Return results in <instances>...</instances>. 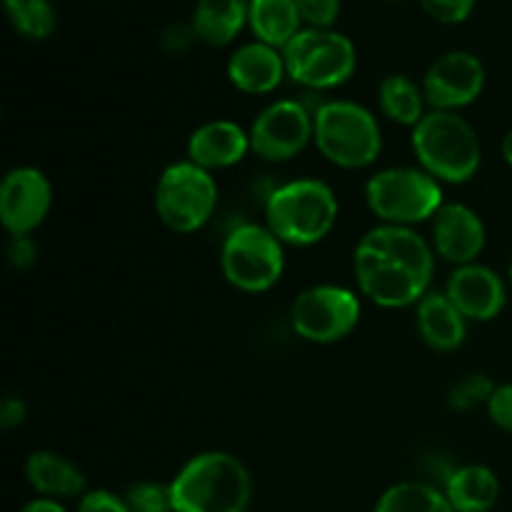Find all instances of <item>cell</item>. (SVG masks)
<instances>
[{"label": "cell", "mask_w": 512, "mask_h": 512, "mask_svg": "<svg viewBox=\"0 0 512 512\" xmlns=\"http://www.w3.org/2000/svg\"><path fill=\"white\" fill-rule=\"evenodd\" d=\"M430 240L405 225H375L360 238L353 253V275L360 295L380 308L418 305L430 293L435 273Z\"/></svg>", "instance_id": "cell-1"}, {"label": "cell", "mask_w": 512, "mask_h": 512, "mask_svg": "<svg viewBox=\"0 0 512 512\" xmlns=\"http://www.w3.org/2000/svg\"><path fill=\"white\" fill-rule=\"evenodd\" d=\"M170 495L175 512H248L253 478L235 455L205 450L170 480Z\"/></svg>", "instance_id": "cell-2"}, {"label": "cell", "mask_w": 512, "mask_h": 512, "mask_svg": "<svg viewBox=\"0 0 512 512\" xmlns=\"http://www.w3.org/2000/svg\"><path fill=\"white\" fill-rule=\"evenodd\" d=\"M410 145L418 168L433 175L438 183H468L483 163V145L478 133L460 113L430 110L410 130Z\"/></svg>", "instance_id": "cell-3"}, {"label": "cell", "mask_w": 512, "mask_h": 512, "mask_svg": "<svg viewBox=\"0 0 512 512\" xmlns=\"http://www.w3.org/2000/svg\"><path fill=\"white\" fill-rule=\"evenodd\" d=\"M338 198L318 178H298L275 188L265 200V225L283 245L310 248L338 223Z\"/></svg>", "instance_id": "cell-4"}, {"label": "cell", "mask_w": 512, "mask_h": 512, "mask_svg": "<svg viewBox=\"0 0 512 512\" xmlns=\"http://www.w3.org/2000/svg\"><path fill=\"white\" fill-rule=\"evenodd\" d=\"M315 148L343 170L368 168L383 150V133L368 108L350 100H325L315 108Z\"/></svg>", "instance_id": "cell-5"}, {"label": "cell", "mask_w": 512, "mask_h": 512, "mask_svg": "<svg viewBox=\"0 0 512 512\" xmlns=\"http://www.w3.org/2000/svg\"><path fill=\"white\" fill-rule=\"evenodd\" d=\"M368 210L385 225H413L433 220L445 205L443 183L423 168H385L365 183Z\"/></svg>", "instance_id": "cell-6"}, {"label": "cell", "mask_w": 512, "mask_h": 512, "mask_svg": "<svg viewBox=\"0 0 512 512\" xmlns=\"http://www.w3.org/2000/svg\"><path fill=\"white\" fill-rule=\"evenodd\" d=\"M288 78L308 90H333L348 83L358 53L348 35L330 28H303L283 48Z\"/></svg>", "instance_id": "cell-7"}, {"label": "cell", "mask_w": 512, "mask_h": 512, "mask_svg": "<svg viewBox=\"0 0 512 512\" xmlns=\"http://www.w3.org/2000/svg\"><path fill=\"white\" fill-rule=\"evenodd\" d=\"M220 270L235 290L268 293L285 273V245L268 225L243 223L225 235Z\"/></svg>", "instance_id": "cell-8"}, {"label": "cell", "mask_w": 512, "mask_h": 512, "mask_svg": "<svg viewBox=\"0 0 512 512\" xmlns=\"http://www.w3.org/2000/svg\"><path fill=\"white\" fill-rule=\"evenodd\" d=\"M155 215L173 233H195L218 208V183L213 173L190 160H178L160 173L155 185Z\"/></svg>", "instance_id": "cell-9"}, {"label": "cell", "mask_w": 512, "mask_h": 512, "mask_svg": "<svg viewBox=\"0 0 512 512\" xmlns=\"http://www.w3.org/2000/svg\"><path fill=\"white\" fill-rule=\"evenodd\" d=\"M363 305L355 290L343 285H313L295 295L290 325L298 338L313 345H333L348 338L360 323Z\"/></svg>", "instance_id": "cell-10"}, {"label": "cell", "mask_w": 512, "mask_h": 512, "mask_svg": "<svg viewBox=\"0 0 512 512\" xmlns=\"http://www.w3.org/2000/svg\"><path fill=\"white\" fill-rule=\"evenodd\" d=\"M313 113L303 100H275L265 105L248 130L253 153L268 163L293 160L315 138Z\"/></svg>", "instance_id": "cell-11"}, {"label": "cell", "mask_w": 512, "mask_h": 512, "mask_svg": "<svg viewBox=\"0 0 512 512\" xmlns=\"http://www.w3.org/2000/svg\"><path fill=\"white\" fill-rule=\"evenodd\" d=\"M485 90V65L468 50H450L433 60L423 78V93L430 110L460 113Z\"/></svg>", "instance_id": "cell-12"}, {"label": "cell", "mask_w": 512, "mask_h": 512, "mask_svg": "<svg viewBox=\"0 0 512 512\" xmlns=\"http://www.w3.org/2000/svg\"><path fill=\"white\" fill-rule=\"evenodd\" d=\"M53 205V185L43 170L18 165L0 183V223L8 235H33Z\"/></svg>", "instance_id": "cell-13"}, {"label": "cell", "mask_w": 512, "mask_h": 512, "mask_svg": "<svg viewBox=\"0 0 512 512\" xmlns=\"http://www.w3.org/2000/svg\"><path fill=\"white\" fill-rule=\"evenodd\" d=\"M445 295L470 323H488L508 305V283L498 270L483 263H470L450 273Z\"/></svg>", "instance_id": "cell-14"}, {"label": "cell", "mask_w": 512, "mask_h": 512, "mask_svg": "<svg viewBox=\"0 0 512 512\" xmlns=\"http://www.w3.org/2000/svg\"><path fill=\"white\" fill-rule=\"evenodd\" d=\"M430 223H433L430 245L438 258L455 268L478 263L488 243V230H485L483 218L470 205L445 203Z\"/></svg>", "instance_id": "cell-15"}, {"label": "cell", "mask_w": 512, "mask_h": 512, "mask_svg": "<svg viewBox=\"0 0 512 512\" xmlns=\"http://www.w3.org/2000/svg\"><path fill=\"white\" fill-rule=\"evenodd\" d=\"M253 153L250 133L235 120H210L195 128L188 138V160L203 170H228Z\"/></svg>", "instance_id": "cell-16"}, {"label": "cell", "mask_w": 512, "mask_h": 512, "mask_svg": "<svg viewBox=\"0 0 512 512\" xmlns=\"http://www.w3.org/2000/svg\"><path fill=\"white\" fill-rule=\"evenodd\" d=\"M285 75L288 70H285L283 50L260 40L240 45L228 58V80L240 93L268 95L283 83Z\"/></svg>", "instance_id": "cell-17"}, {"label": "cell", "mask_w": 512, "mask_h": 512, "mask_svg": "<svg viewBox=\"0 0 512 512\" xmlns=\"http://www.w3.org/2000/svg\"><path fill=\"white\" fill-rule=\"evenodd\" d=\"M470 320L453 305V300L438 290H430L418 305H415V325H418L420 340L438 353H453L465 343Z\"/></svg>", "instance_id": "cell-18"}, {"label": "cell", "mask_w": 512, "mask_h": 512, "mask_svg": "<svg viewBox=\"0 0 512 512\" xmlns=\"http://www.w3.org/2000/svg\"><path fill=\"white\" fill-rule=\"evenodd\" d=\"M25 478L30 488L48 500H65V498H83L85 475L78 465L65 455L53 453V450H35L25 460Z\"/></svg>", "instance_id": "cell-19"}, {"label": "cell", "mask_w": 512, "mask_h": 512, "mask_svg": "<svg viewBox=\"0 0 512 512\" xmlns=\"http://www.w3.org/2000/svg\"><path fill=\"white\" fill-rule=\"evenodd\" d=\"M443 493L455 512H490L500 500V478L488 465L470 463L448 473Z\"/></svg>", "instance_id": "cell-20"}, {"label": "cell", "mask_w": 512, "mask_h": 512, "mask_svg": "<svg viewBox=\"0 0 512 512\" xmlns=\"http://www.w3.org/2000/svg\"><path fill=\"white\" fill-rule=\"evenodd\" d=\"M250 18V0H198L193 10L195 35L210 48L233 43Z\"/></svg>", "instance_id": "cell-21"}, {"label": "cell", "mask_w": 512, "mask_h": 512, "mask_svg": "<svg viewBox=\"0 0 512 512\" xmlns=\"http://www.w3.org/2000/svg\"><path fill=\"white\" fill-rule=\"evenodd\" d=\"M250 28L260 43L283 50L300 33V10L295 0H250Z\"/></svg>", "instance_id": "cell-22"}, {"label": "cell", "mask_w": 512, "mask_h": 512, "mask_svg": "<svg viewBox=\"0 0 512 512\" xmlns=\"http://www.w3.org/2000/svg\"><path fill=\"white\" fill-rule=\"evenodd\" d=\"M378 105L390 123L403 125V128L410 130L430 113L423 85H418L413 78L400 73L388 75V78L380 83Z\"/></svg>", "instance_id": "cell-23"}, {"label": "cell", "mask_w": 512, "mask_h": 512, "mask_svg": "<svg viewBox=\"0 0 512 512\" xmlns=\"http://www.w3.org/2000/svg\"><path fill=\"white\" fill-rule=\"evenodd\" d=\"M373 512H455L443 488L425 480H403L385 490Z\"/></svg>", "instance_id": "cell-24"}, {"label": "cell", "mask_w": 512, "mask_h": 512, "mask_svg": "<svg viewBox=\"0 0 512 512\" xmlns=\"http://www.w3.org/2000/svg\"><path fill=\"white\" fill-rule=\"evenodd\" d=\"M10 25L30 40H45L55 33V10L50 0H3Z\"/></svg>", "instance_id": "cell-25"}, {"label": "cell", "mask_w": 512, "mask_h": 512, "mask_svg": "<svg viewBox=\"0 0 512 512\" xmlns=\"http://www.w3.org/2000/svg\"><path fill=\"white\" fill-rule=\"evenodd\" d=\"M495 388H498V385L490 380V375L485 373L465 375V378L458 380V383L453 385V390H450L448 405L455 410V413H470V410L488 408Z\"/></svg>", "instance_id": "cell-26"}, {"label": "cell", "mask_w": 512, "mask_h": 512, "mask_svg": "<svg viewBox=\"0 0 512 512\" xmlns=\"http://www.w3.org/2000/svg\"><path fill=\"white\" fill-rule=\"evenodd\" d=\"M125 503H128L130 512H175L173 510V495H170V483H143L130 485L128 493L123 495Z\"/></svg>", "instance_id": "cell-27"}, {"label": "cell", "mask_w": 512, "mask_h": 512, "mask_svg": "<svg viewBox=\"0 0 512 512\" xmlns=\"http://www.w3.org/2000/svg\"><path fill=\"white\" fill-rule=\"evenodd\" d=\"M420 8L443 25H458L470 18L475 0H420Z\"/></svg>", "instance_id": "cell-28"}, {"label": "cell", "mask_w": 512, "mask_h": 512, "mask_svg": "<svg viewBox=\"0 0 512 512\" xmlns=\"http://www.w3.org/2000/svg\"><path fill=\"white\" fill-rule=\"evenodd\" d=\"M303 23L310 28H330L340 15V0H295Z\"/></svg>", "instance_id": "cell-29"}, {"label": "cell", "mask_w": 512, "mask_h": 512, "mask_svg": "<svg viewBox=\"0 0 512 512\" xmlns=\"http://www.w3.org/2000/svg\"><path fill=\"white\" fill-rule=\"evenodd\" d=\"M485 410H488V418L495 428L512 433V383L498 385Z\"/></svg>", "instance_id": "cell-30"}, {"label": "cell", "mask_w": 512, "mask_h": 512, "mask_svg": "<svg viewBox=\"0 0 512 512\" xmlns=\"http://www.w3.org/2000/svg\"><path fill=\"white\" fill-rule=\"evenodd\" d=\"M75 512H130L128 503L110 490H88Z\"/></svg>", "instance_id": "cell-31"}, {"label": "cell", "mask_w": 512, "mask_h": 512, "mask_svg": "<svg viewBox=\"0 0 512 512\" xmlns=\"http://www.w3.org/2000/svg\"><path fill=\"white\" fill-rule=\"evenodd\" d=\"M35 255H38V248H35L33 238L30 235H10L8 243V263L13 268L25 270L35 263Z\"/></svg>", "instance_id": "cell-32"}, {"label": "cell", "mask_w": 512, "mask_h": 512, "mask_svg": "<svg viewBox=\"0 0 512 512\" xmlns=\"http://www.w3.org/2000/svg\"><path fill=\"white\" fill-rule=\"evenodd\" d=\"M193 40H198L193 25L183 23L168 25V28L163 30V35H160V45H163V50H168V53H185Z\"/></svg>", "instance_id": "cell-33"}, {"label": "cell", "mask_w": 512, "mask_h": 512, "mask_svg": "<svg viewBox=\"0 0 512 512\" xmlns=\"http://www.w3.org/2000/svg\"><path fill=\"white\" fill-rule=\"evenodd\" d=\"M28 418V405H25L23 398H15V395H8V398L0 403V425L5 430H13L18 425L25 423Z\"/></svg>", "instance_id": "cell-34"}, {"label": "cell", "mask_w": 512, "mask_h": 512, "mask_svg": "<svg viewBox=\"0 0 512 512\" xmlns=\"http://www.w3.org/2000/svg\"><path fill=\"white\" fill-rule=\"evenodd\" d=\"M18 512H68L58 500H48V498H35L30 503H25Z\"/></svg>", "instance_id": "cell-35"}, {"label": "cell", "mask_w": 512, "mask_h": 512, "mask_svg": "<svg viewBox=\"0 0 512 512\" xmlns=\"http://www.w3.org/2000/svg\"><path fill=\"white\" fill-rule=\"evenodd\" d=\"M500 150H503V158H505V163H508L510 168H512V128L508 130V133H505V138H503V145H500Z\"/></svg>", "instance_id": "cell-36"}, {"label": "cell", "mask_w": 512, "mask_h": 512, "mask_svg": "<svg viewBox=\"0 0 512 512\" xmlns=\"http://www.w3.org/2000/svg\"><path fill=\"white\" fill-rule=\"evenodd\" d=\"M508 285H510V290H512V260H510V268H508Z\"/></svg>", "instance_id": "cell-37"}, {"label": "cell", "mask_w": 512, "mask_h": 512, "mask_svg": "<svg viewBox=\"0 0 512 512\" xmlns=\"http://www.w3.org/2000/svg\"><path fill=\"white\" fill-rule=\"evenodd\" d=\"M490 512H493V510H490Z\"/></svg>", "instance_id": "cell-38"}]
</instances>
